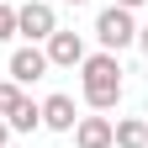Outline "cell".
I'll use <instances>...</instances> for the list:
<instances>
[{
  "mask_svg": "<svg viewBox=\"0 0 148 148\" xmlns=\"http://www.w3.org/2000/svg\"><path fill=\"white\" fill-rule=\"evenodd\" d=\"M79 79H85V101L95 111H111L122 101V64H116V53H85Z\"/></svg>",
  "mask_w": 148,
  "mask_h": 148,
  "instance_id": "6da1fadb",
  "label": "cell"
},
{
  "mask_svg": "<svg viewBox=\"0 0 148 148\" xmlns=\"http://www.w3.org/2000/svg\"><path fill=\"white\" fill-rule=\"evenodd\" d=\"M95 37H101V48L106 53H122V48H132L138 42V21H132V11H122V5H106L95 16Z\"/></svg>",
  "mask_w": 148,
  "mask_h": 148,
  "instance_id": "7a4b0ae2",
  "label": "cell"
},
{
  "mask_svg": "<svg viewBox=\"0 0 148 148\" xmlns=\"http://www.w3.org/2000/svg\"><path fill=\"white\" fill-rule=\"evenodd\" d=\"M53 32H58V16H53L48 0H27V5L16 11V37H27V42H48Z\"/></svg>",
  "mask_w": 148,
  "mask_h": 148,
  "instance_id": "3957f363",
  "label": "cell"
},
{
  "mask_svg": "<svg viewBox=\"0 0 148 148\" xmlns=\"http://www.w3.org/2000/svg\"><path fill=\"white\" fill-rule=\"evenodd\" d=\"M48 69H53V64H48V53L37 48V42H27V48L11 53V79H16V85H37Z\"/></svg>",
  "mask_w": 148,
  "mask_h": 148,
  "instance_id": "277c9868",
  "label": "cell"
},
{
  "mask_svg": "<svg viewBox=\"0 0 148 148\" xmlns=\"http://www.w3.org/2000/svg\"><path fill=\"white\" fill-rule=\"evenodd\" d=\"M42 53H48V64H58V69L85 64V42H79V32H64V27L48 37V48H42Z\"/></svg>",
  "mask_w": 148,
  "mask_h": 148,
  "instance_id": "5b68a950",
  "label": "cell"
},
{
  "mask_svg": "<svg viewBox=\"0 0 148 148\" xmlns=\"http://www.w3.org/2000/svg\"><path fill=\"white\" fill-rule=\"evenodd\" d=\"M74 143L79 148H111L116 143V127H111L106 116H79L74 122Z\"/></svg>",
  "mask_w": 148,
  "mask_h": 148,
  "instance_id": "8992f818",
  "label": "cell"
},
{
  "mask_svg": "<svg viewBox=\"0 0 148 148\" xmlns=\"http://www.w3.org/2000/svg\"><path fill=\"white\" fill-rule=\"evenodd\" d=\"M74 122H79V116H74V101H69V95H48V101H42V127L74 132Z\"/></svg>",
  "mask_w": 148,
  "mask_h": 148,
  "instance_id": "52a82bcc",
  "label": "cell"
},
{
  "mask_svg": "<svg viewBox=\"0 0 148 148\" xmlns=\"http://www.w3.org/2000/svg\"><path fill=\"white\" fill-rule=\"evenodd\" d=\"M11 132H32V127H42V106H37L32 95H21V101H16V111H11Z\"/></svg>",
  "mask_w": 148,
  "mask_h": 148,
  "instance_id": "ba28073f",
  "label": "cell"
},
{
  "mask_svg": "<svg viewBox=\"0 0 148 148\" xmlns=\"http://www.w3.org/2000/svg\"><path fill=\"white\" fill-rule=\"evenodd\" d=\"M111 148H148V122H138V116L116 122V143Z\"/></svg>",
  "mask_w": 148,
  "mask_h": 148,
  "instance_id": "9c48e42d",
  "label": "cell"
},
{
  "mask_svg": "<svg viewBox=\"0 0 148 148\" xmlns=\"http://www.w3.org/2000/svg\"><path fill=\"white\" fill-rule=\"evenodd\" d=\"M16 101H21V85H16V79H0V116H11Z\"/></svg>",
  "mask_w": 148,
  "mask_h": 148,
  "instance_id": "30bf717a",
  "label": "cell"
},
{
  "mask_svg": "<svg viewBox=\"0 0 148 148\" xmlns=\"http://www.w3.org/2000/svg\"><path fill=\"white\" fill-rule=\"evenodd\" d=\"M5 37H16V11L0 5V42H5Z\"/></svg>",
  "mask_w": 148,
  "mask_h": 148,
  "instance_id": "8fae6325",
  "label": "cell"
},
{
  "mask_svg": "<svg viewBox=\"0 0 148 148\" xmlns=\"http://www.w3.org/2000/svg\"><path fill=\"white\" fill-rule=\"evenodd\" d=\"M0 148H11V122L0 116Z\"/></svg>",
  "mask_w": 148,
  "mask_h": 148,
  "instance_id": "7c38bea8",
  "label": "cell"
},
{
  "mask_svg": "<svg viewBox=\"0 0 148 148\" xmlns=\"http://www.w3.org/2000/svg\"><path fill=\"white\" fill-rule=\"evenodd\" d=\"M138 48H143V58H148V27H138Z\"/></svg>",
  "mask_w": 148,
  "mask_h": 148,
  "instance_id": "4fadbf2b",
  "label": "cell"
},
{
  "mask_svg": "<svg viewBox=\"0 0 148 148\" xmlns=\"http://www.w3.org/2000/svg\"><path fill=\"white\" fill-rule=\"evenodd\" d=\"M116 5H122V11H138V5H143V0H116Z\"/></svg>",
  "mask_w": 148,
  "mask_h": 148,
  "instance_id": "5bb4252c",
  "label": "cell"
},
{
  "mask_svg": "<svg viewBox=\"0 0 148 148\" xmlns=\"http://www.w3.org/2000/svg\"><path fill=\"white\" fill-rule=\"evenodd\" d=\"M64 5H85V0H64Z\"/></svg>",
  "mask_w": 148,
  "mask_h": 148,
  "instance_id": "9a60e30c",
  "label": "cell"
}]
</instances>
